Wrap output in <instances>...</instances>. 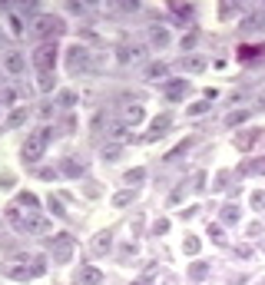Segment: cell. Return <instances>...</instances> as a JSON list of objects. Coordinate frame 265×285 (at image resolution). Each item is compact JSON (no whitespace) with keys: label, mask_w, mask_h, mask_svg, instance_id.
Segmentation results:
<instances>
[{"label":"cell","mask_w":265,"mask_h":285,"mask_svg":"<svg viewBox=\"0 0 265 285\" xmlns=\"http://www.w3.org/2000/svg\"><path fill=\"white\" fill-rule=\"evenodd\" d=\"M132 199H136V192H132V189H123V192H116V196H113V206H120V209H123V206H129Z\"/></svg>","instance_id":"21"},{"label":"cell","mask_w":265,"mask_h":285,"mask_svg":"<svg viewBox=\"0 0 265 285\" xmlns=\"http://www.w3.org/2000/svg\"><path fill=\"white\" fill-rule=\"evenodd\" d=\"M120 255H123L120 262H132V259H136V246H123V249H120Z\"/></svg>","instance_id":"32"},{"label":"cell","mask_w":265,"mask_h":285,"mask_svg":"<svg viewBox=\"0 0 265 285\" xmlns=\"http://www.w3.org/2000/svg\"><path fill=\"white\" fill-rule=\"evenodd\" d=\"M0 47H4V30H0Z\"/></svg>","instance_id":"43"},{"label":"cell","mask_w":265,"mask_h":285,"mask_svg":"<svg viewBox=\"0 0 265 285\" xmlns=\"http://www.w3.org/2000/svg\"><path fill=\"white\" fill-rule=\"evenodd\" d=\"M206 67H209L206 57H183V70H189V73H202Z\"/></svg>","instance_id":"13"},{"label":"cell","mask_w":265,"mask_h":285,"mask_svg":"<svg viewBox=\"0 0 265 285\" xmlns=\"http://www.w3.org/2000/svg\"><path fill=\"white\" fill-rule=\"evenodd\" d=\"M63 169L70 172V176H80V172H83V166H80V163H73V159H63Z\"/></svg>","instance_id":"31"},{"label":"cell","mask_w":265,"mask_h":285,"mask_svg":"<svg viewBox=\"0 0 265 285\" xmlns=\"http://www.w3.org/2000/svg\"><path fill=\"white\" fill-rule=\"evenodd\" d=\"M183 249H186V252H189V255H196V252H199V239H196V235H186Z\"/></svg>","instance_id":"29"},{"label":"cell","mask_w":265,"mask_h":285,"mask_svg":"<svg viewBox=\"0 0 265 285\" xmlns=\"http://www.w3.org/2000/svg\"><path fill=\"white\" fill-rule=\"evenodd\" d=\"M67 30V24L60 17H50V13H40L37 20H33V33L37 37H43L47 43H53V37H60V33Z\"/></svg>","instance_id":"1"},{"label":"cell","mask_w":265,"mask_h":285,"mask_svg":"<svg viewBox=\"0 0 265 285\" xmlns=\"http://www.w3.org/2000/svg\"><path fill=\"white\" fill-rule=\"evenodd\" d=\"M209 232H212L215 242H222V226H209Z\"/></svg>","instance_id":"40"},{"label":"cell","mask_w":265,"mask_h":285,"mask_svg":"<svg viewBox=\"0 0 265 285\" xmlns=\"http://www.w3.org/2000/svg\"><path fill=\"white\" fill-rule=\"evenodd\" d=\"M24 120H27V109H13V113H10V120H7V126H20Z\"/></svg>","instance_id":"27"},{"label":"cell","mask_w":265,"mask_h":285,"mask_svg":"<svg viewBox=\"0 0 265 285\" xmlns=\"http://www.w3.org/2000/svg\"><path fill=\"white\" fill-rule=\"evenodd\" d=\"M259 53H265V43H252V47H242V50H239V60H252V57H259Z\"/></svg>","instance_id":"18"},{"label":"cell","mask_w":265,"mask_h":285,"mask_svg":"<svg viewBox=\"0 0 265 285\" xmlns=\"http://www.w3.org/2000/svg\"><path fill=\"white\" fill-rule=\"evenodd\" d=\"M169 10L179 17V24H189V20H192V7L189 4H169Z\"/></svg>","instance_id":"16"},{"label":"cell","mask_w":265,"mask_h":285,"mask_svg":"<svg viewBox=\"0 0 265 285\" xmlns=\"http://www.w3.org/2000/svg\"><path fill=\"white\" fill-rule=\"evenodd\" d=\"M259 136H262L259 126H255V129H246V133H239V136H235V149H239V152H249V149L255 146V140H259Z\"/></svg>","instance_id":"7"},{"label":"cell","mask_w":265,"mask_h":285,"mask_svg":"<svg viewBox=\"0 0 265 285\" xmlns=\"http://www.w3.org/2000/svg\"><path fill=\"white\" fill-rule=\"evenodd\" d=\"M47 140H50V129H40V133H33L30 140L24 143V149H20V159H24V163H37V159L43 156Z\"/></svg>","instance_id":"2"},{"label":"cell","mask_w":265,"mask_h":285,"mask_svg":"<svg viewBox=\"0 0 265 285\" xmlns=\"http://www.w3.org/2000/svg\"><path fill=\"white\" fill-rule=\"evenodd\" d=\"M53 259L57 262H70L73 259V235H57V239H53Z\"/></svg>","instance_id":"4"},{"label":"cell","mask_w":265,"mask_h":285,"mask_svg":"<svg viewBox=\"0 0 265 285\" xmlns=\"http://www.w3.org/2000/svg\"><path fill=\"white\" fill-rule=\"evenodd\" d=\"M219 219L226 222V226H232V222H239V219H242V209H239V206H222Z\"/></svg>","instance_id":"15"},{"label":"cell","mask_w":265,"mask_h":285,"mask_svg":"<svg viewBox=\"0 0 265 285\" xmlns=\"http://www.w3.org/2000/svg\"><path fill=\"white\" fill-rule=\"evenodd\" d=\"M47 203H50V209H53V212H57V215H60V219H63V215H67V209H63V206H60V203H57V199H53V196H50V199H47Z\"/></svg>","instance_id":"36"},{"label":"cell","mask_w":265,"mask_h":285,"mask_svg":"<svg viewBox=\"0 0 265 285\" xmlns=\"http://www.w3.org/2000/svg\"><path fill=\"white\" fill-rule=\"evenodd\" d=\"M252 206L255 209H265V192H252Z\"/></svg>","instance_id":"37"},{"label":"cell","mask_w":265,"mask_h":285,"mask_svg":"<svg viewBox=\"0 0 265 285\" xmlns=\"http://www.w3.org/2000/svg\"><path fill=\"white\" fill-rule=\"evenodd\" d=\"M109 246H113V235H109V232H96V235H93V252H96V255L109 252Z\"/></svg>","instance_id":"12"},{"label":"cell","mask_w":265,"mask_h":285,"mask_svg":"<svg viewBox=\"0 0 265 285\" xmlns=\"http://www.w3.org/2000/svg\"><path fill=\"white\" fill-rule=\"evenodd\" d=\"M33 67L40 73H53V67H57V43H40L33 50Z\"/></svg>","instance_id":"3"},{"label":"cell","mask_w":265,"mask_h":285,"mask_svg":"<svg viewBox=\"0 0 265 285\" xmlns=\"http://www.w3.org/2000/svg\"><path fill=\"white\" fill-rule=\"evenodd\" d=\"M249 172H265V159H255V163L249 166Z\"/></svg>","instance_id":"39"},{"label":"cell","mask_w":265,"mask_h":285,"mask_svg":"<svg viewBox=\"0 0 265 285\" xmlns=\"http://www.w3.org/2000/svg\"><path fill=\"white\" fill-rule=\"evenodd\" d=\"M166 76V63H149L146 67V80H163Z\"/></svg>","instance_id":"20"},{"label":"cell","mask_w":265,"mask_h":285,"mask_svg":"<svg viewBox=\"0 0 265 285\" xmlns=\"http://www.w3.org/2000/svg\"><path fill=\"white\" fill-rule=\"evenodd\" d=\"M4 70H7V73H13V76H20V73L27 70L24 53H7V57H4Z\"/></svg>","instance_id":"9"},{"label":"cell","mask_w":265,"mask_h":285,"mask_svg":"<svg viewBox=\"0 0 265 285\" xmlns=\"http://www.w3.org/2000/svg\"><path fill=\"white\" fill-rule=\"evenodd\" d=\"M103 159H120V146H106V149H103Z\"/></svg>","instance_id":"34"},{"label":"cell","mask_w":265,"mask_h":285,"mask_svg":"<svg viewBox=\"0 0 265 285\" xmlns=\"http://www.w3.org/2000/svg\"><path fill=\"white\" fill-rule=\"evenodd\" d=\"M132 285H152V282H149V279H136Z\"/></svg>","instance_id":"42"},{"label":"cell","mask_w":265,"mask_h":285,"mask_svg":"<svg viewBox=\"0 0 265 285\" xmlns=\"http://www.w3.org/2000/svg\"><path fill=\"white\" fill-rule=\"evenodd\" d=\"M143 176H146V169H143V166H136V169H129V172H126V176H123V179H126V186L132 189V186H136V183H139V179H143Z\"/></svg>","instance_id":"23"},{"label":"cell","mask_w":265,"mask_h":285,"mask_svg":"<svg viewBox=\"0 0 265 285\" xmlns=\"http://www.w3.org/2000/svg\"><path fill=\"white\" fill-rule=\"evenodd\" d=\"M232 10H235V4H222L219 13H222V17H232Z\"/></svg>","instance_id":"41"},{"label":"cell","mask_w":265,"mask_h":285,"mask_svg":"<svg viewBox=\"0 0 265 285\" xmlns=\"http://www.w3.org/2000/svg\"><path fill=\"white\" fill-rule=\"evenodd\" d=\"M70 70H90V60H86V47H73L70 50Z\"/></svg>","instance_id":"10"},{"label":"cell","mask_w":265,"mask_h":285,"mask_svg":"<svg viewBox=\"0 0 265 285\" xmlns=\"http://www.w3.org/2000/svg\"><path fill=\"white\" fill-rule=\"evenodd\" d=\"M76 282H80V285H103V272H100V269H93V266H86V269H80Z\"/></svg>","instance_id":"11"},{"label":"cell","mask_w":265,"mask_h":285,"mask_svg":"<svg viewBox=\"0 0 265 285\" xmlns=\"http://www.w3.org/2000/svg\"><path fill=\"white\" fill-rule=\"evenodd\" d=\"M262 285H265V282H262Z\"/></svg>","instance_id":"44"},{"label":"cell","mask_w":265,"mask_h":285,"mask_svg":"<svg viewBox=\"0 0 265 285\" xmlns=\"http://www.w3.org/2000/svg\"><path fill=\"white\" fill-rule=\"evenodd\" d=\"M57 86V76L53 73H40V90H53Z\"/></svg>","instance_id":"28"},{"label":"cell","mask_w":265,"mask_h":285,"mask_svg":"<svg viewBox=\"0 0 265 285\" xmlns=\"http://www.w3.org/2000/svg\"><path fill=\"white\" fill-rule=\"evenodd\" d=\"M139 57H143V50H126V47L120 50V60H123V63H136Z\"/></svg>","instance_id":"24"},{"label":"cell","mask_w":265,"mask_h":285,"mask_svg":"<svg viewBox=\"0 0 265 285\" xmlns=\"http://www.w3.org/2000/svg\"><path fill=\"white\" fill-rule=\"evenodd\" d=\"M60 103H63V106H73L76 96H73V93H60Z\"/></svg>","instance_id":"38"},{"label":"cell","mask_w":265,"mask_h":285,"mask_svg":"<svg viewBox=\"0 0 265 285\" xmlns=\"http://www.w3.org/2000/svg\"><path fill=\"white\" fill-rule=\"evenodd\" d=\"M149 40H152V47H166V43H169V30L152 27V30H149Z\"/></svg>","instance_id":"17"},{"label":"cell","mask_w":265,"mask_h":285,"mask_svg":"<svg viewBox=\"0 0 265 285\" xmlns=\"http://www.w3.org/2000/svg\"><path fill=\"white\" fill-rule=\"evenodd\" d=\"M249 120V109H232V113L226 116V126H239V123Z\"/></svg>","instance_id":"19"},{"label":"cell","mask_w":265,"mask_h":285,"mask_svg":"<svg viewBox=\"0 0 265 285\" xmlns=\"http://www.w3.org/2000/svg\"><path fill=\"white\" fill-rule=\"evenodd\" d=\"M189 146H192V140H183V143H179V146H176V149H172V152H169V159H176V156H183V152H186V149H189Z\"/></svg>","instance_id":"33"},{"label":"cell","mask_w":265,"mask_h":285,"mask_svg":"<svg viewBox=\"0 0 265 285\" xmlns=\"http://www.w3.org/2000/svg\"><path fill=\"white\" fill-rule=\"evenodd\" d=\"M189 275H192V279H206V275H209V266H206V262H192V266H189Z\"/></svg>","instance_id":"22"},{"label":"cell","mask_w":265,"mask_h":285,"mask_svg":"<svg viewBox=\"0 0 265 285\" xmlns=\"http://www.w3.org/2000/svg\"><path fill=\"white\" fill-rule=\"evenodd\" d=\"M40 199L37 196H33V192H20V196H17V203H13V209H17V215H37V209H40Z\"/></svg>","instance_id":"6"},{"label":"cell","mask_w":265,"mask_h":285,"mask_svg":"<svg viewBox=\"0 0 265 285\" xmlns=\"http://www.w3.org/2000/svg\"><path fill=\"white\" fill-rule=\"evenodd\" d=\"M166 229H169V219H156V226H152V232H156V235H163Z\"/></svg>","instance_id":"35"},{"label":"cell","mask_w":265,"mask_h":285,"mask_svg":"<svg viewBox=\"0 0 265 285\" xmlns=\"http://www.w3.org/2000/svg\"><path fill=\"white\" fill-rule=\"evenodd\" d=\"M169 123H172V116H169V113L156 116V120H152V129H149V133L143 136V140H146V143H152V140H156V136H163L166 129H169Z\"/></svg>","instance_id":"8"},{"label":"cell","mask_w":265,"mask_h":285,"mask_svg":"<svg viewBox=\"0 0 265 285\" xmlns=\"http://www.w3.org/2000/svg\"><path fill=\"white\" fill-rule=\"evenodd\" d=\"M209 106H212V100H202V103H192V106H189V116H199V113H206Z\"/></svg>","instance_id":"30"},{"label":"cell","mask_w":265,"mask_h":285,"mask_svg":"<svg viewBox=\"0 0 265 285\" xmlns=\"http://www.w3.org/2000/svg\"><path fill=\"white\" fill-rule=\"evenodd\" d=\"M10 279H33V275L43 272V262H33V266H7L4 269Z\"/></svg>","instance_id":"5"},{"label":"cell","mask_w":265,"mask_h":285,"mask_svg":"<svg viewBox=\"0 0 265 285\" xmlns=\"http://www.w3.org/2000/svg\"><path fill=\"white\" fill-rule=\"evenodd\" d=\"M166 96H169V100H183V96H186V80L166 83Z\"/></svg>","instance_id":"14"},{"label":"cell","mask_w":265,"mask_h":285,"mask_svg":"<svg viewBox=\"0 0 265 285\" xmlns=\"http://www.w3.org/2000/svg\"><path fill=\"white\" fill-rule=\"evenodd\" d=\"M259 27H265V20H262V13H255V17H249L242 24V30H259Z\"/></svg>","instance_id":"26"},{"label":"cell","mask_w":265,"mask_h":285,"mask_svg":"<svg viewBox=\"0 0 265 285\" xmlns=\"http://www.w3.org/2000/svg\"><path fill=\"white\" fill-rule=\"evenodd\" d=\"M123 116H126V123H139V120H143V109H139V106H126V109H123Z\"/></svg>","instance_id":"25"}]
</instances>
